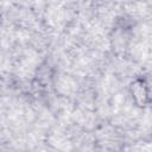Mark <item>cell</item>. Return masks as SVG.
Segmentation results:
<instances>
[{
	"label": "cell",
	"instance_id": "obj_1",
	"mask_svg": "<svg viewBox=\"0 0 152 152\" xmlns=\"http://www.w3.org/2000/svg\"><path fill=\"white\" fill-rule=\"evenodd\" d=\"M128 91L132 97L133 103L138 108H146L151 102L150 86L145 77L138 76L133 78L128 84Z\"/></svg>",
	"mask_w": 152,
	"mask_h": 152
}]
</instances>
